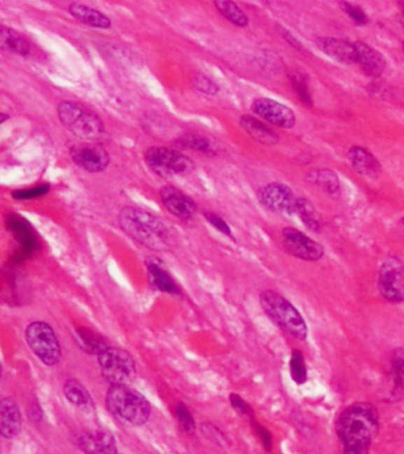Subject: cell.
<instances>
[{"instance_id":"9a60e30c","label":"cell","mask_w":404,"mask_h":454,"mask_svg":"<svg viewBox=\"0 0 404 454\" xmlns=\"http://www.w3.org/2000/svg\"><path fill=\"white\" fill-rule=\"evenodd\" d=\"M314 43L326 56L335 61L343 64H355L357 58L355 43L333 37H318Z\"/></svg>"},{"instance_id":"6da1fadb","label":"cell","mask_w":404,"mask_h":454,"mask_svg":"<svg viewBox=\"0 0 404 454\" xmlns=\"http://www.w3.org/2000/svg\"><path fill=\"white\" fill-rule=\"evenodd\" d=\"M379 427L377 409L357 402L344 409L337 421V434L345 454H368Z\"/></svg>"},{"instance_id":"7402d4cb","label":"cell","mask_w":404,"mask_h":454,"mask_svg":"<svg viewBox=\"0 0 404 454\" xmlns=\"http://www.w3.org/2000/svg\"><path fill=\"white\" fill-rule=\"evenodd\" d=\"M69 12L71 13L74 18L80 20L81 23L87 24L89 27H99V29H110L111 27V20L109 17L103 15L96 8H90L88 5L82 3H72L69 6Z\"/></svg>"},{"instance_id":"d6986e66","label":"cell","mask_w":404,"mask_h":454,"mask_svg":"<svg viewBox=\"0 0 404 454\" xmlns=\"http://www.w3.org/2000/svg\"><path fill=\"white\" fill-rule=\"evenodd\" d=\"M356 63L371 77H379L386 70V63L381 53L365 43L356 42Z\"/></svg>"},{"instance_id":"44dd1931","label":"cell","mask_w":404,"mask_h":454,"mask_svg":"<svg viewBox=\"0 0 404 454\" xmlns=\"http://www.w3.org/2000/svg\"><path fill=\"white\" fill-rule=\"evenodd\" d=\"M240 125L249 137L259 144L265 146H274L279 142V135L273 129L270 128L264 122L249 115H244L240 118Z\"/></svg>"},{"instance_id":"1f68e13d","label":"cell","mask_w":404,"mask_h":454,"mask_svg":"<svg viewBox=\"0 0 404 454\" xmlns=\"http://www.w3.org/2000/svg\"><path fill=\"white\" fill-rule=\"evenodd\" d=\"M179 146L187 148L190 151H195L197 153H209L211 151V141L207 137L195 135V134H189L186 137H181L178 142Z\"/></svg>"},{"instance_id":"f546056e","label":"cell","mask_w":404,"mask_h":454,"mask_svg":"<svg viewBox=\"0 0 404 454\" xmlns=\"http://www.w3.org/2000/svg\"><path fill=\"white\" fill-rule=\"evenodd\" d=\"M290 374L293 383L297 385H304L307 381V367L305 359L298 349H295L291 354L290 359Z\"/></svg>"},{"instance_id":"74e56055","label":"cell","mask_w":404,"mask_h":454,"mask_svg":"<svg viewBox=\"0 0 404 454\" xmlns=\"http://www.w3.org/2000/svg\"><path fill=\"white\" fill-rule=\"evenodd\" d=\"M195 87L204 92V94L211 95V96H214V95L219 92V87L216 85L214 81H211L209 77L204 75L197 76L195 78Z\"/></svg>"},{"instance_id":"3957f363","label":"cell","mask_w":404,"mask_h":454,"mask_svg":"<svg viewBox=\"0 0 404 454\" xmlns=\"http://www.w3.org/2000/svg\"><path fill=\"white\" fill-rule=\"evenodd\" d=\"M106 408L115 418L134 426L147 424L151 406L147 399L129 386H111L106 397Z\"/></svg>"},{"instance_id":"f1b7e54d","label":"cell","mask_w":404,"mask_h":454,"mask_svg":"<svg viewBox=\"0 0 404 454\" xmlns=\"http://www.w3.org/2000/svg\"><path fill=\"white\" fill-rule=\"evenodd\" d=\"M292 87L295 89V94L298 95L299 99L305 106H314V99L311 95L310 88H309V78L305 74L300 71H293L290 75Z\"/></svg>"},{"instance_id":"ba28073f","label":"cell","mask_w":404,"mask_h":454,"mask_svg":"<svg viewBox=\"0 0 404 454\" xmlns=\"http://www.w3.org/2000/svg\"><path fill=\"white\" fill-rule=\"evenodd\" d=\"M144 160L160 175L188 174L194 168V163L188 156L169 148H149L144 154Z\"/></svg>"},{"instance_id":"5bb4252c","label":"cell","mask_w":404,"mask_h":454,"mask_svg":"<svg viewBox=\"0 0 404 454\" xmlns=\"http://www.w3.org/2000/svg\"><path fill=\"white\" fill-rule=\"evenodd\" d=\"M160 198L167 211L182 220L192 219L197 213V205L174 186H165L160 191Z\"/></svg>"},{"instance_id":"277c9868","label":"cell","mask_w":404,"mask_h":454,"mask_svg":"<svg viewBox=\"0 0 404 454\" xmlns=\"http://www.w3.org/2000/svg\"><path fill=\"white\" fill-rule=\"evenodd\" d=\"M260 305L265 314L280 329L297 340H306L309 333L307 324L298 309L290 301L277 292L268 290L261 294Z\"/></svg>"},{"instance_id":"8d00e7d4","label":"cell","mask_w":404,"mask_h":454,"mask_svg":"<svg viewBox=\"0 0 404 454\" xmlns=\"http://www.w3.org/2000/svg\"><path fill=\"white\" fill-rule=\"evenodd\" d=\"M342 8H343V11L347 13V15L350 17V18L355 22V23L359 24V25H364L369 22V18L368 15H365V12L363 11L362 8H357L355 5L350 4V3H342Z\"/></svg>"},{"instance_id":"b9f144b4","label":"cell","mask_w":404,"mask_h":454,"mask_svg":"<svg viewBox=\"0 0 404 454\" xmlns=\"http://www.w3.org/2000/svg\"><path fill=\"white\" fill-rule=\"evenodd\" d=\"M400 8H402V11L404 12V3H400Z\"/></svg>"},{"instance_id":"ab89813d","label":"cell","mask_w":404,"mask_h":454,"mask_svg":"<svg viewBox=\"0 0 404 454\" xmlns=\"http://www.w3.org/2000/svg\"><path fill=\"white\" fill-rule=\"evenodd\" d=\"M277 30L279 31L280 34L283 36L284 39L286 41V42L290 43L295 49L299 50V51H302V46L300 43L298 42V39L297 38L293 37L292 36L291 32L290 31H287V29H285V27H281L280 25H277Z\"/></svg>"},{"instance_id":"f35d334b","label":"cell","mask_w":404,"mask_h":454,"mask_svg":"<svg viewBox=\"0 0 404 454\" xmlns=\"http://www.w3.org/2000/svg\"><path fill=\"white\" fill-rule=\"evenodd\" d=\"M252 424H253L254 428H256V431H257L258 435L260 438L261 443L265 447V450H272L273 439L271 433L266 428L263 427L260 424H258L257 421L254 420V419L252 420Z\"/></svg>"},{"instance_id":"ffe728a7","label":"cell","mask_w":404,"mask_h":454,"mask_svg":"<svg viewBox=\"0 0 404 454\" xmlns=\"http://www.w3.org/2000/svg\"><path fill=\"white\" fill-rule=\"evenodd\" d=\"M23 418L18 406L10 399L0 401V434L5 438H15L22 429Z\"/></svg>"},{"instance_id":"7c38bea8","label":"cell","mask_w":404,"mask_h":454,"mask_svg":"<svg viewBox=\"0 0 404 454\" xmlns=\"http://www.w3.org/2000/svg\"><path fill=\"white\" fill-rule=\"evenodd\" d=\"M74 163L90 173H99L106 170L110 163L109 154L106 148L99 144H77L70 151Z\"/></svg>"},{"instance_id":"2e32d148","label":"cell","mask_w":404,"mask_h":454,"mask_svg":"<svg viewBox=\"0 0 404 454\" xmlns=\"http://www.w3.org/2000/svg\"><path fill=\"white\" fill-rule=\"evenodd\" d=\"M76 443L87 454H118L116 440L106 432L78 435Z\"/></svg>"},{"instance_id":"836d02e7","label":"cell","mask_w":404,"mask_h":454,"mask_svg":"<svg viewBox=\"0 0 404 454\" xmlns=\"http://www.w3.org/2000/svg\"><path fill=\"white\" fill-rule=\"evenodd\" d=\"M230 402L232 407L237 411L238 414H240V415L242 416H246V418H249L251 420H253V409H252V407H251V406H249V404H247V402L240 397V395H238V394H230Z\"/></svg>"},{"instance_id":"d590c367","label":"cell","mask_w":404,"mask_h":454,"mask_svg":"<svg viewBox=\"0 0 404 454\" xmlns=\"http://www.w3.org/2000/svg\"><path fill=\"white\" fill-rule=\"evenodd\" d=\"M204 218H206L208 223H211V226L214 227V228L218 230V231L221 232L223 235H227V237H230V238L233 237V233H232L230 225H228V223H227L221 216H218L216 213L204 212Z\"/></svg>"},{"instance_id":"9c48e42d","label":"cell","mask_w":404,"mask_h":454,"mask_svg":"<svg viewBox=\"0 0 404 454\" xmlns=\"http://www.w3.org/2000/svg\"><path fill=\"white\" fill-rule=\"evenodd\" d=\"M378 290L389 302L404 303V264L398 258L383 261L378 273Z\"/></svg>"},{"instance_id":"ac0fdd59","label":"cell","mask_w":404,"mask_h":454,"mask_svg":"<svg viewBox=\"0 0 404 454\" xmlns=\"http://www.w3.org/2000/svg\"><path fill=\"white\" fill-rule=\"evenodd\" d=\"M146 268H147L148 280L153 288L168 295H180V289L169 273L167 271L166 268H163V264L159 259H154V258L148 259L146 261Z\"/></svg>"},{"instance_id":"5b68a950","label":"cell","mask_w":404,"mask_h":454,"mask_svg":"<svg viewBox=\"0 0 404 454\" xmlns=\"http://www.w3.org/2000/svg\"><path fill=\"white\" fill-rule=\"evenodd\" d=\"M58 116L65 128L83 140H97L104 134L103 121L96 114L72 102L58 106Z\"/></svg>"},{"instance_id":"e575fe53","label":"cell","mask_w":404,"mask_h":454,"mask_svg":"<svg viewBox=\"0 0 404 454\" xmlns=\"http://www.w3.org/2000/svg\"><path fill=\"white\" fill-rule=\"evenodd\" d=\"M49 185H39L34 188L20 189L15 191L12 193V197L17 200H27V199H34V198L42 197L44 194L49 192Z\"/></svg>"},{"instance_id":"83f0119b","label":"cell","mask_w":404,"mask_h":454,"mask_svg":"<svg viewBox=\"0 0 404 454\" xmlns=\"http://www.w3.org/2000/svg\"><path fill=\"white\" fill-rule=\"evenodd\" d=\"M295 213L300 216L302 223L309 227L312 231H319L321 228V218L318 214L317 209L314 205L305 198H299L295 204Z\"/></svg>"},{"instance_id":"30bf717a","label":"cell","mask_w":404,"mask_h":454,"mask_svg":"<svg viewBox=\"0 0 404 454\" xmlns=\"http://www.w3.org/2000/svg\"><path fill=\"white\" fill-rule=\"evenodd\" d=\"M283 242L287 252L306 261H317L324 256V247L293 227L283 230Z\"/></svg>"},{"instance_id":"d6a6232c","label":"cell","mask_w":404,"mask_h":454,"mask_svg":"<svg viewBox=\"0 0 404 454\" xmlns=\"http://www.w3.org/2000/svg\"><path fill=\"white\" fill-rule=\"evenodd\" d=\"M175 416L183 431L187 433H193L195 431V427H197L195 420H194L193 415L188 407L183 402H179L178 405L175 406Z\"/></svg>"},{"instance_id":"4fadbf2b","label":"cell","mask_w":404,"mask_h":454,"mask_svg":"<svg viewBox=\"0 0 404 454\" xmlns=\"http://www.w3.org/2000/svg\"><path fill=\"white\" fill-rule=\"evenodd\" d=\"M252 111L259 118L270 122L279 128H293L295 125V115L293 110L274 99L259 97L252 103Z\"/></svg>"},{"instance_id":"4316f807","label":"cell","mask_w":404,"mask_h":454,"mask_svg":"<svg viewBox=\"0 0 404 454\" xmlns=\"http://www.w3.org/2000/svg\"><path fill=\"white\" fill-rule=\"evenodd\" d=\"M214 6L216 10L225 17V18L235 24L237 27H245L249 25V19L246 15L245 12L239 8L238 5L233 1H225V0H218L214 1Z\"/></svg>"},{"instance_id":"484cf974","label":"cell","mask_w":404,"mask_h":454,"mask_svg":"<svg viewBox=\"0 0 404 454\" xmlns=\"http://www.w3.org/2000/svg\"><path fill=\"white\" fill-rule=\"evenodd\" d=\"M311 180L319 187L325 193L330 195H336L340 193V178L333 170H317L311 174Z\"/></svg>"},{"instance_id":"52a82bcc","label":"cell","mask_w":404,"mask_h":454,"mask_svg":"<svg viewBox=\"0 0 404 454\" xmlns=\"http://www.w3.org/2000/svg\"><path fill=\"white\" fill-rule=\"evenodd\" d=\"M27 342L34 355L48 366H55L61 359V345L53 328L43 322H34L27 328Z\"/></svg>"},{"instance_id":"603a6c76","label":"cell","mask_w":404,"mask_h":454,"mask_svg":"<svg viewBox=\"0 0 404 454\" xmlns=\"http://www.w3.org/2000/svg\"><path fill=\"white\" fill-rule=\"evenodd\" d=\"M391 397L393 401L404 399V348L393 350L390 364Z\"/></svg>"},{"instance_id":"8fae6325","label":"cell","mask_w":404,"mask_h":454,"mask_svg":"<svg viewBox=\"0 0 404 454\" xmlns=\"http://www.w3.org/2000/svg\"><path fill=\"white\" fill-rule=\"evenodd\" d=\"M258 199L264 207L273 212L285 216H292L295 213L297 199L291 188L283 184L272 182L265 186L259 191Z\"/></svg>"},{"instance_id":"ee69618b","label":"cell","mask_w":404,"mask_h":454,"mask_svg":"<svg viewBox=\"0 0 404 454\" xmlns=\"http://www.w3.org/2000/svg\"><path fill=\"white\" fill-rule=\"evenodd\" d=\"M403 49H404V43H403Z\"/></svg>"},{"instance_id":"8992f818","label":"cell","mask_w":404,"mask_h":454,"mask_svg":"<svg viewBox=\"0 0 404 454\" xmlns=\"http://www.w3.org/2000/svg\"><path fill=\"white\" fill-rule=\"evenodd\" d=\"M99 364L103 378L111 386H129L137 378L135 361L123 349L108 347L99 354Z\"/></svg>"},{"instance_id":"d4e9b609","label":"cell","mask_w":404,"mask_h":454,"mask_svg":"<svg viewBox=\"0 0 404 454\" xmlns=\"http://www.w3.org/2000/svg\"><path fill=\"white\" fill-rule=\"evenodd\" d=\"M64 394L72 405L80 408H90L92 406L90 394L82 383L76 380H69L64 385Z\"/></svg>"},{"instance_id":"60d3db41","label":"cell","mask_w":404,"mask_h":454,"mask_svg":"<svg viewBox=\"0 0 404 454\" xmlns=\"http://www.w3.org/2000/svg\"><path fill=\"white\" fill-rule=\"evenodd\" d=\"M8 116L6 114L0 113V125H3L6 120H8Z\"/></svg>"},{"instance_id":"7bdbcfd3","label":"cell","mask_w":404,"mask_h":454,"mask_svg":"<svg viewBox=\"0 0 404 454\" xmlns=\"http://www.w3.org/2000/svg\"><path fill=\"white\" fill-rule=\"evenodd\" d=\"M0 376H1V367H0Z\"/></svg>"},{"instance_id":"4dcf8cb0","label":"cell","mask_w":404,"mask_h":454,"mask_svg":"<svg viewBox=\"0 0 404 454\" xmlns=\"http://www.w3.org/2000/svg\"><path fill=\"white\" fill-rule=\"evenodd\" d=\"M78 335H80V340L83 345V348L91 354H96L99 356L101 352H104L109 347L102 337L96 335L90 330H80Z\"/></svg>"},{"instance_id":"e0dca14e","label":"cell","mask_w":404,"mask_h":454,"mask_svg":"<svg viewBox=\"0 0 404 454\" xmlns=\"http://www.w3.org/2000/svg\"><path fill=\"white\" fill-rule=\"evenodd\" d=\"M348 160L356 173L364 178L377 180L382 174V165L370 151L362 147H352L348 153Z\"/></svg>"},{"instance_id":"cb8c5ba5","label":"cell","mask_w":404,"mask_h":454,"mask_svg":"<svg viewBox=\"0 0 404 454\" xmlns=\"http://www.w3.org/2000/svg\"><path fill=\"white\" fill-rule=\"evenodd\" d=\"M0 49L27 56L30 53V44L10 27L0 25Z\"/></svg>"},{"instance_id":"7a4b0ae2","label":"cell","mask_w":404,"mask_h":454,"mask_svg":"<svg viewBox=\"0 0 404 454\" xmlns=\"http://www.w3.org/2000/svg\"><path fill=\"white\" fill-rule=\"evenodd\" d=\"M118 223L129 237L151 250H166L169 246V231L165 223L144 208H123Z\"/></svg>"}]
</instances>
